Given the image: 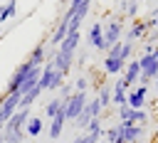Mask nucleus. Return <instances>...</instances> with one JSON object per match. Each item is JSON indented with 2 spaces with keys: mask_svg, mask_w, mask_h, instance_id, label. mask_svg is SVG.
Segmentation results:
<instances>
[{
  "mask_svg": "<svg viewBox=\"0 0 158 143\" xmlns=\"http://www.w3.org/2000/svg\"><path fill=\"white\" fill-rule=\"evenodd\" d=\"M148 25H146V20H141V17H136L133 20V25H131V30L128 32H123V42H138V39H146L148 37Z\"/></svg>",
  "mask_w": 158,
  "mask_h": 143,
  "instance_id": "obj_7",
  "label": "nucleus"
},
{
  "mask_svg": "<svg viewBox=\"0 0 158 143\" xmlns=\"http://www.w3.org/2000/svg\"><path fill=\"white\" fill-rule=\"evenodd\" d=\"M84 111L89 113V118H101V104H99V99H96V96H91V99L86 101Z\"/></svg>",
  "mask_w": 158,
  "mask_h": 143,
  "instance_id": "obj_20",
  "label": "nucleus"
},
{
  "mask_svg": "<svg viewBox=\"0 0 158 143\" xmlns=\"http://www.w3.org/2000/svg\"><path fill=\"white\" fill-rule=\"evenodd\" d=\"M146 99H148V86H143V84H136L133 89L126 91V106L128 108H143Z\"/></svg>",
  "mask_w": 158,
  "mask_h": 143,
  "instance_id": "obj_5",
  "label": "nucleus"
},
{
  "mask_svg": "<svg viewBox=\"0 0 158 143\" xmlns=\"http://www.w3.org/2000/svg\"><path fill=\"white\" fill-rule=\"evenodd\" d=\"M30 116H32V108H17L2 126V133H25V123Z\"/></svg>",
  "mask_w": 158,
  "mask_h": 143,
  "instance_id": "obj_3",
  "label": "nucleus"
},
{
  "mask_svg": "<svg viewBox=\"0 0 158 143\" xmlns=\"http://www.w3.org/2000/svg\"><path fill=\"white\" fill-rule=\"evenodd\" d=\"M86 39H89V44H91L96 52H106V44H104V25H101V22H94V25L89 27Z\"/></svg>",
  "mask_w": 158,
  "mask_h": 143,
  "instance_id": "obj_8",
  "label": "nucleus"
},
{
  "mask_svg": "<svg viewBox=\"0 0 158 143\" xmlns=\"http://www.w3.org/2000/svg\"><path fill=\"white\" fill-rule=\"evenodd\" d=\"M123 2H138V0H123Z\"/></svg>",
  "mask_w": 158,
  "mask_h": 143,
  "instance_id": "obj_31",
  "label": "nucleus"
},
{
  "mask_svg": "<svg viewBox=\"0 0 158 143\" xmlns=\"http://www.w3.org/2000/svg\"><path fill=\"white\" fill-rule=\"evenodd\" d=\"M77 62H79V64H84V62H86V52H81V54L77 57Z\"/></svg>",
  "mask_w": 158,
  "mask_h": 143,
  "instance_id": "obj_28",
  "label": "nucleus"
},
{
  "mask_svg": "<svg viewBox=\"0 0 158 143\" xmlns=\"http://www.w3.org/2000/svg\"><path fill=\"white\" fill-rule=\"evenodd\" d=\"M118 126H126V123H131V113H133V108H128V106H118Z\"/></svg>",
  "mask_w": 158,
  "mask_h": 143,
  "instance_id": "obj_25",
  "label": "nucleus"
},
{
  "mask_svg": "<svg viewBox=\"0 0 158 143\" xmlns=\"http://www.w3.org/2000/svg\"><path fill=\"white\" fill-rule=\"evenodd\" d=\"M86 101H89V96H86V94H79V91H74L69 99H64V106H62L64 118H67V121H77V116L84 111Z\"/></svg>",
  "mask_w": 158,
  "mask_h": 143,
  "instance_id": "obj_2",
  "label": "nucleus"
},
{
  "mask_svg": "<svg viewBox=\"0 0 158 143\" xmlns=\"http://www.w3.org/2000/svg\"><path fill=\"white\" fill-rule=\"evenodd\" d=\"M74 91H79V94H86V89H89V76H84V74H79L77 79H74Z\"/></svg>",
  "mask_w": 158,
  "mask_h": 143,
  "instance_id": "obj_24",
  "label": "nucleus"
},
{
  "mask_svg": "<svg viewBox=\"0 0 158 143\" xmlns=\"http://www.w3.org/2000/svg\"><path fill=\"white\" fill-rule=\"evenodd\" d=\"M99 143H104V141H99Z\"/></svg>",
  "mask_w": 158,
  "mask_h": 143,
  "instance_id": "obj_32",
  "label": "nucleus"
},
{
  "mask_svg": "<svg viewBox=\"0 0 158 143\" xmlns=\"http://www.w3.org/2000/svg\"><path fill=\"white\" fill-rule=\"evenodd\" d=\"M138 67H141V76H143V79L153 81V79L158 76V59L153 57V52L141 54V57H138Z\"/></svg>",
  "mask_w": 158,
  "mask_h": 143,
  "instance_id": "obj_6",
  "label": "nucleus"
},
{
  "mask_svg": "<svg viewBox=\"0 0 158 143\" xmlns=\"http://www.w3.org/2000/svg\"><path fill=\"white\" fill-rule=\"evenodd\" d=\"M118 10L136 20V17H138V12H141V0H138V2H123V0H121V7H118Z\"/></svg>",
  "mask_w": 158,
  "mask_h": 143,
  "instance_id": "obj_21",
  "label": "nucleus"
},
{
  "mask_svg": "<svg viewBox=\"0 0 158 143\" xmlns=\"http://www.w3.org/2000/svg\"><path fill=\"white\" fill-rule=\"evenodd\" d=\"M79 39H81V35L79 32H69L62 42H59V52H64V54H77V47H79Z\"/></svg>",
  "mask_w": 158,
  "mask_h": 143,
  "instance_id": "obj_11",
  "label": "nucleus"
},
{
  "mask_svg": "<svg viewBox=\"0 0 158 143\" xmlns=\"http://www.w3.org/2000/svg\"><path fill=\"white\" fill-rule=\"evenodd\" d=\"M131 123H138V126L146 128V123H148V113H146L143 108H133V113H131Z\"/></svg>",
  "mask_w": 158,
  "mask_h": 143,
  "instance_id": "obj_22",
  "label": "nucleus"
},
{
  "mask_svg": "<svg viewBox=\"0 0 158 143\" xmlns=\"http://www.w3.org/2000/svg\"><path fill=\"white\" fill-rule=\"evenodd\" d=\"M121 136V126H111V128H104V143H114L116 138Z\"/></svg>",
  "mask_w": 158,
  "mask_h": 143,
  "instance_id": "obj_23",
  "label": "nucleus"
},
{
  "mask_svg": "<svg viewBox=\"0 0 158 143\" xmlns=\"http://www.w3.org/2000/svg\"><path fill=\"white\" fill-rule=\"evenodd\" d=\"M64 123H67V118H64V111L59 108V113L49 121V131H47V136H49L52 141H57V138L62 136V131H64Z\"/></svg>",
  "mask_w": 158,
  "mask_h": 143,
  "instance_id": "obj_12",
  "label": "nucleus"
},
{
  "mask_svg": "<svg viewBox=\"0 0 158 143\" xmlns=\"http://www.w3.org/2000/svg\"><path fill=\"white\" fill-rule=\"evenodd\" d=\"M2 37H5V30H2V27H0V39H2Z\"/></svg>",
  "mask_w": 158,
  "mask_h": 143,
  "instance_id": "obj_30",
  "label": "nucleus"
},
{
  "mask_svg": "<svg viewBox=\"0 0 158 143\" xmlns=\"http://www.w3.org/2000/svg\"><path fill=\"white\" fill-rule=\"evenodd\" d=\"M15 12H17V0H7V2H2V5H0V22L12 20Z\"/></svg>",
  "mask_w": 158,
  "mask_h": 143,
  "instance_id": "obj_18",
  "label": "nucleus"
},
{
  "mask_svg": "<svg viewBox=\"0 0 158 143\" xmlns=\"http://www.w3.org/2000/svg\"><path fill=\"white\" fill-rule=\"evenodd\" d=\"M62 106H64V101H62L59 96H52V99H49V101L44 104V116H47V118L52 121V118H54V116L59 113V108H62Z\"/></svg>",
  "mask_w": 158,
  "mask_h": 143,
  "instance_id": "obj_17",
  "label": "nucleus"
},
{
  "mask_svg": "<svg viewBox=\"0 0 158 143\" xmlns=\"http://www.w3.org/2000/svg\"><path fill=\"white\" fill-rule=\"evenodd\" d=\"M121 37H123V15L121 17L116 15V17H111V20L104 22V44H106V49L111 44L121 42Z\"/></svg>",
  "mask_w": 158,
  "mask_h": 143,
  "instance_id": "obj_1",
  "label": "nucleus"
},
{
  "mask_svg": "<svg viewBox=\"0 0 158 143\" xmlns=\"http://www.w3.org/2000/svg\"><path fill=\"white\" fill-rule=\"evenodd\" d=\"M96 99L101 104V108H106L111 104V86L109 84H99V91H96Z\"/></svg>",
  "mask_w": 158,
  "mask_h": 143,
  "instance_id": "obj_19",
  "label": "nucleus"
},
{
  "mask_svg": "<svg viewBox=\"0 0 158 143\" xmlns=\"http://www.w3.org/2000/svg\"><path fill=\"white\" fill-rule=\"evenodd\" d=\"M146 25H148V30H156V27H158V7H156V10H153V15L146 20Z\"/></svg>",
  "mask_w": 158,
  "mask_h": 143,
  "instance_id": "obj_26",
  "label": "nucleus"
},
{
  "mask_svg": "<svg viewBox=\"0 0 158 143\" xmlns=\"http://www.w3.org/2000/svg\"><path fill=\"white\" fill-rule=\"evenodd\" d=\"M42 128H44V121H42V116H30V118H27V123H25V136H32V138H37V136L42 133Z\"/></svg>",
  "mask_w": 158,
  "mask_h": 143,
  "instance_id": "obj_14",
  "label": "nucleus"
},
{
  "mask_svg": "<svg viewBox=\"0 0 158 143\" xmlns=\"http://www.w3.org/2000/svg\"><path fill=\"white\" fill-rule=\"evenodd\" d=\"M143 126H138V123H126V126H121V138L126 141V143H141V138H143Z\"/></svg>",
  "mask_w": 158,
  "mask_h": 143,
  "instance_id": "obj_10",
  "label": "nucleus"
},
{
  "mask_svg": "<svg viewBox=\"0 0 158 143\" xmlns=\"http://www.w3.org/2000/svg\"><path fill=\"white\" fill-rule=\"evenodd\" d=\"M123 69H126V62H121V59H116V57H104V72L106 74H123Z\"/></svg>",
  "mask_w": 158,
  "mask_h": 143,
  "instance_id": "obj_16",
  "label": "nucleus"
},
{
  "mask_svg": "<svg viewBox=\"0 0 158 143\" xmlns=\"http://www.w3.org/2000/svg\"><path fill=\"white\" fill-rule=\"evenodd\" d=\"M30 72H32V64H30L27 59H25L22 64H17V69H15V72L10 74V79H7V89H5V94H15V91L20 89V84L27 79Z\"/></svg>",
  "mask_w": 158,
  "mask_h": 143,
  "instance_id": "obj_4",
  "label": "nucleus"
},
{
  "mask_svg": "<svg viewBox=\"0 0 158 143\" xmlns=\"http://www.w3.org/2000/svg\"><path fill=\"white\" fill-rule=\"evenodd\" d=\"M27 62H30L32 67H42V64L47 62V44H44V42L35 44V49H32L30 57H27Z\"/></svg>",
  "mask_w": 158,
  "mask_h": 143,
  "instance_id": "obj_13",
  "label": "nucleus"
},
{
  "mask_svg": "<svg viewBox=\"0 0 158 143\" xmlns=\"http://www.w3.org/2000/svg\"><path fill=\"white\" fill-rule=\"evenodd\" d=\"M121 79H123V84H126L128 89H133V86L138 84V79H141V67H138V59H128V62H126V69H123Z\"/></svg>",
  "mask_w": 158,
  "mask_h": 143,
  "instance_id": "obj_9",
  "label": "nucleus"
},
{
  "mask_svg": "<svg viewBox=\"0 0 158 143\" xmlns=\"http://www.w3.org/2000/svg\"><path fill=\"white\" fill-rule=\"evenodd\" d=\"M114 143H126V141H123V138H121V136H118V138H116V141H114Z\"/></svg>",
  "mask_w": 158,
  "mask_h": 143,
  "instance_id": "obj_29",
  "label": "nucleus"
},
{
  "mask_svg": "<svg viewBox=\"0 0 158 143\" xmlns=\"http://www.w3.org/2000/svg\"><path fill=\"white\" fill-rule=\"evenodd\" d=\"M72 143H91V141H89V136H86V133H79V136H74V141H72Z\"/></svg>",
  "mask_w": 158,
  "mask_h": 143,
  "instance_id": "obj_27",
  "label": "nucleus"
},
{
  "mask_svg": "<svg viewBox=\"0 0 158 143\" xmlns=\"http://www.w3.org/2000/svg\"><path fill=\"white\" fill-rule=\"evenodd\" d=\"M84 133L89 136V141H91V143H99V141L104 138V128H101V118H91Z\"/></svg>",
  "mask_w": 158,
  "mask_h": 143,
  "instance_id": "obj_15",
  "label": "nucleus"
}]
</instances>
